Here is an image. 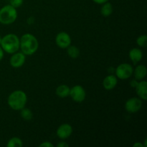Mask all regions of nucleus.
<instances>
[{
    "label": "nucleus",
    "mask_w": 147,
    "mask_h": 147,
    "mask_svg": "<svg viewBox=\"0 0 147 147\" xmlns=\"http://www.w3.org/2000/svg\"><path fill=\"white\" fill-rule=\"evenodd\" d=\"M20 41V48H21L22 53H24L25 55H32L38 50V40L33 34L30 33L24 34Z\"/></svg>",
    "instance_id": "1"
},
{
    "label": "nucleus",
    "mask_w": 147,
    "mask_h": 147,
    "mask_svg": "<svg viewBox=\"0 0 147 147\" xmlns=\"http://www.w3.org/2000/svg\"><path fill=\"white\" fill-rule=\"evenodd\" d=\"M27 101V97L24 91L20 90H14L9 96L7 103L11 109L20 111L25 107Z\"/></svg>",
    "instance_id": "2"
},
{
    "label": "nucleus",
    "mask_w": 147,
    "mask_h": 147,
    "mask_svg": "<svg viewBox=\"0 0 147 147\" xmlns=\"http://www.w3.org/2000/svg\"><path fill=\"white\" fill-rule=\"evenodd\" d=\"M20 38L14 34H8L1 38L0 46L4 52L13 54L20 49Z\"/></svg>",
    "instance_id": "3"
},
{
    "label": "nucleus",
    "mask_w": 147,
    "mask_h": 147,
    "mask_svg": "<svg viewBox=\"0 0 147 147\" xmlns=\"http://www.w3.org/2000/svg\"><path fill=\"white\" fill-rule=\"evenodd\" d=\"M17 18L16 8L10 4L4 6L0 9V23L3 24H11Z\"/></svg>",
    "instance_id": "4"
},
{
    "label": "nucleus",
    "mask_w": 147,
    "mask_h": 147,
    "mask_svg": "<svg viewBox=\"0 0 147 147\" xmlns=\"http://www.w3.org/2000/svg\"><path fill=\"white\" fill-rule=\"evenodd\" d=\"M134 69L131 65L128 63H122L116 69V77L120 80H126L132 76Z\"/></svg>",
    "instance_id": "5"
},
{
    "label": "nucleus",
    "mask_w": 147,
    "mask_h": 147,
    "mask_svg": "<svg viewBox=\"0 0 147 147\" xmlns=\"http://www.w3.org/2000/svg\"><path fill=\"white\" fill-rule=\"evenodd\" d=\"M69 96H70L74 101L77 103H82L86 99V92L83 86L77 85L70 88Z\"/></svg>",
    "instance_id": "6"
},
{
    "label": "nucleus",
    "mask_w": 147,
    "mask_h": 147,
    "mask_svg": "<svg viewBox=\"0 0 147 147\" xmlns=\"http://www.w3.org/2000/svg\"><path fill=\"white\" fill-rule=\"evenodd\" d=\"M142 107V101L139 98H131L126 100L125 109L129 113H134L139 111Z\"/></svg>",
    "instance_id": "7"
},
{
    "label": "nucleus",
    "mask_w": 147,
    "mask_h": 147,
    "mask_svg": "<svg viewBox=\"0 0 147 147\" xmlns=\"http://www.w3.org/2000/svg\"><path fill=\"white\" fill-rule=\"evenodd\" d=\"M55 42L59 47L63 49L67 48L71 44V38L65 32H61L57 34Z\"/></svg>",
    "instance_id": "8"
},
{
    "label": "nucleus",
    "mask_w": 147,
    "mask_h": 147,
    "mask_svg": "<svg viewBox=\"0 0 147 147\" xmlns=\"http://www.w3.org/2000/svg\"><path fill=\"white\" fill-rule=\"evenodd\" d=\"M26 55L23 53H14L10 58L9 63L11 67L19 68L22 67L25 63Z\"/></svg>",
    "instance_id": "9"
},
{
    "label": "nucleus",
    "mask_w": 147,
    "mask_h": 147,
    "mask_svg": "<svg viewBox=\"0 0 147 147\" xmlns=\"http://www.w3.org/2000/svg\"><path fill=\"white\" fill-rule=\"evenodd\" d=\"M56 133L60 139H66L71 136L73 133V127L68 123H63L57 128Z\"/></svg>",
    "instance_id": "10"
},
{
    "label": "nucleus",
    "mask_w": 147,
    "mask_h": 147,
    "mask_svg": "<svg viewBox=\"0 0 147 147\" xmlns=\"http://www.w3.org/2000/svg\"><path fill=\"white\" fill-rule=\"evenodd\" d=\"M135 88L139 98L146 100L147 99V83L146 80H140Z\"/></svg>",
    "instance_id": "11"
},
{
    "label": "nucleus",
    "mask_w": 147,
    "mask_h": 147,
    "mask_svg": "<svg viewBox=\"0 0 147 147\" xmlns=\"http://www.w3.org/2000/svg\"><path fill=\"white\" fill-rule=\"evenodd\" d=\"M118 83L117 77L113 76V75H110V76H106L104 78L103 81V86L106 90H113L115 87L116 86Z\"/></svg>",
    "instance_id": "12"
},
{
    "label": "nucleus",
    "mask_w": 147,
    "mask_h": 147,
    "mask_svg": "<svg viewBox=\"0 0 147 147\" xmlns=\"http://www.w3.org/2000/svg\"><path fill=\"white\" fill-rule=\"evenodd\" d=\"M129 57L134 64H136L142 60L143 57V53L139 48H133L129 52Z\"/></svg>",
    "instance_id": "13"
},
{
    "label": "nucleus",
    "mask_w": 147,
    "mask_h": 147,
    "mask_svg": "<svg viewBox=\"0 0 147 147\" xmlns=\"http://www.w3.org/2000/svg\"><path fill=\"white\" fill-rule=\"evenodd\" d=\"M146 67L144 65H139L134 70V78L137 80H142L146 76Z\"/></svg>",
    "instance_id": "14"
},
{
    "label": "nucleus",
    "mask_w": 147,
    "mask_h": 147,
    "mask_svg": "<svg viewBox=\"0 0 147 147\" xmlns=\"http://www.w3.org/2000/svg\"><path fill=\"white\" fill-rule=\"evenodd\" d=\"M70 88L66 85H60L56 89V94L59 98H64L70 95Z\"/></svg>",
    "instance_id": "15"
},
{
    "label": "nucleus",
    "mask_w": 147,
    "mask_h": 147,
    "mask_svg": "<svg viewBox=\"0 0 147 147\" xmlns=\"http://www.w3.org/2000/svg\"><path fill=\"white\" fill-rule=\"evenodd\" d=\"M113 5L110 2L107 1V2L103 4L101 9H100V13H101V14L103 17H108L113 13Z\"/></svg>",
    "instance_id": "16"
},
{
    "label": "nucleus",
    "mask_w": 147,
    "mask_h": 147,
    "mask_svg": "<svg viewBox=\"0 0 147 147\" xmlns=\"http://www.w3.org/2000/svg\"><path fill=\"white\" fill-rule=\"evenodd\" d=\"M67 54H68L69 57H70L71 58L76 59L77 57H79L80 55V50L76 46H71L70 45L69 47H67Z\"/></svg>",
    "instance_id": "17"
},
{
    "label": "nucleus",
    "mask_w": 147,
    "mask_h": 147,
    "mask_svg": "<svg viewBox=\"0 0 147 147\" xmlns=\"http://www.w3.org/2000/svg\"><path fill=\"white\" fill-rule=\"evenodd\" d=\"M7 146V147H22L23 146V142L20 138L13 137L8 141Z\"/></svg>",
    "instance_id": "18"
},
{
    "label": "nucleus",
    "mask_w": 147,
    "mask_h": 147,
    "mask_svg": "<svg viewBox=\"0 0 147 147\" xmlns=\"http://www.w3.org/2000/svg\"><path fill=\"white\" fill-rule=\"evenodd\" d=\"M21 111V115L22 118L25 121H30L32 120L33 117V114L32 112L29 109H26V108H23Z\"/></svg>",
    "instance_id": "19"
},
{
    "label": "nucleus",
    "mask_w": 147,
    "mask_h": 147,
    "mask_svg": "<svg viewBox=\"0 0 147 147\" xmlns=\"http://www.w3.org/2000/svg\"><path fill=\"white\" fill-rule=\"evenodd\" d=\"M136 43L142 47H145L147 45V36L146 34L140 35L136 40Z\"/></svg>",
    "instance_id": "20"
},
{
    "label": "nucleus",
    "mask_w": 147,
    "mask_h": 147,
    "mask_svg": "<svg viewBox=\"0 0 147 147\" xmlns=\"http://www.w3.org/2000/svg\"><path fill=\"white\" fill-rule=\"evenodd\" d=\"M24 0H10V5L14 7V8L20 7L22 5Z\"/></svg>",
    "instance_id": "21"
},
{
    "label": "nucleus",
    "mask_w": 147,
    "mask_h": 147,
    "mask_svg": "<svg viewBox=\"0 0 147 147\" xmlns=\"http://www.w3.org/2000/svg\"><path fill=\"white\" fill-rule=\"evenodd\" d=\"M40 147H53V144L50 142H45L43 143H42L41 144H40Z\"/></svg>",
    "instance_id": "22"
},
{
    "label": "nucleus",
    "mask_w": 147,
    "mask_h": 147,
    "mask_svg": "<svg viewBox=\"0 0 147 147\" xmlns=\"http://www.w3.org/2000/svg\"><path fill=\"white\" fill-rule=\"evenodd\" d=\"M57 147H68L69 145L67 144L66 142H60L59 144H57Z\"/></svg>",
    "instance_id": "23"
},
{
    "label": "nucleus",
    "mask_w": 147,
    "mask_h": 147,
    "mask_svg": "<svg viewBox=\"0 0 147 147\" xmlns=\"http://www.w3.org/2000/svg\"><path fill=\"white\" fill-rule=\"evenodd\" d=\"M93 1L98 4H103L104 3L107 2L109 0H93Z\"/></svg>",
    "instance_id": "24"
},
{
    "label": "nucleus",
    "mask_w": 147,
    "mask_h": 147,
    "mask_svg": "<svg viewBox=\"0 0 147 147\" xmlns=\"http://www.w3.org/2000/svg\"><path fill=\"white\" fill-rule=\"evenodd\" d=\"M3 57H4V50H3V49L0 46V61L2 60Z\"/></svg>",
    "instance_id": "25"
},
{
    "label": "nucleus",
    "mask_w": 147,
    "mask_h": 147,
    "mask_svg": "<svg viewBox=\"0 0 147 147\" xmlns=\"http://www.w3.org/2000/svg\"><path fill=\"white\" fill-rule=\"evenodd\" d=\"M138 83H139V82H138V80H136V79H135V80H132L131 81V86L132 87H136V85L138 84Z\"/></svg>",
    "instance_id": "26"
},
{
    "label": "nucleus",
    "mask_w": 147,
    "mask_h": 147,
    "mask_svg": "<svg viewBox=\"0 0 147 147\" xmlns=\"http://www.w3.org/2000/svg\"><path fill=\"white\" fill-rule=\"evenodd\" d=\"M134 147H144V145L140 142H136L133 145Z\"/></svg>",
    "instance_id": "27"
},
{
    "label": "nucleus",
    "mask_w": 147,
    "mask_h": 147,
    "mask_svg": "<svg viewBox=\"0 0 147 147\" xmlns=\"http://www.w3.org/2000/svg\"><path fill=\"white\" fill-rule=\"evenodd\" d=\"M1 38H2V37H1V36H0V45H1Z\"/></svg>",
    "instance_id": "28"
}]
</instances>
